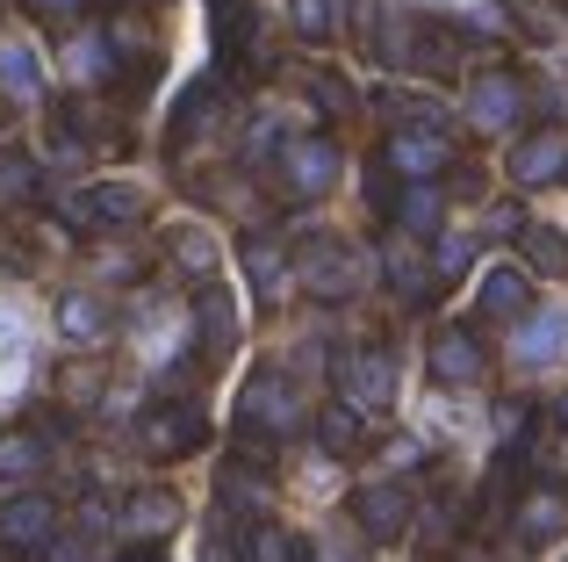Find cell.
<instances>
[{
	"label": "cell",
	"mask_w": 568,
	"mask_h": 562,
	"mask_svg": "<svg viewBox=\"0 0 568 562\" xmlns=\"http://www.w3.org/2000/svg\"><path fill=\"white\" fill-rule=\"evenodd\" d=\"M295 425H303V397H295V382L281 375V368H260V375L245 382V397H237V433H245V448L288 440Z\"/></svg>",
	"instance_id": "6da1fadb"
},
{
	"label": "cell",
	"mask_w": 568,
	"mask_h": 562,
	"mask_svg": "<svg viewBox=\"0 0 568 562\" xmlns=\"http://www.w3.org/2000/svg\"><path fill=\"white\" fill-rule=\"evenodd\" d=\"M295 274H303V289L317 295V303H346V295L361 289V253H353L346 239H332V231H317V239L303 245V260H295Z\"/></svg>",
	"instance_id": "7a4b0ae2"
},
{
	"label": "cell",
	"mask_w": 568,
	"mask_h": 562,
	"mask_svg": "<svg viewBox=\"0 0 568 562\" xmlns=\"http://www.w3.org/2000/svg\"><path fill=\"white\" fill-rule=\"evenodd\" d=\"M338 144L332 138H288L281 144V188H288L295 202H317V195H332V181H338Z\"/></svg>",
	"instance_id": "3957f363"
},
{
	"label": "cell",
	"mask_w": 568,
	"mask_h": 562,
	"mask_svg": "<svg viewBox=\"0 0 568 562\" xmlns=\"http://www.w3.org/2000/svg\"><path fill=\"white\" fill-rule=\"evenodd\" d=\"M209 440V419L194 404H152L138 419V448L152 454V462H181V454H194Z\"/></svg>",
	"instance_id": "277c9868"
},
{
	"label": "cell",
	"mask_w": 568,
	"mask_h": 562,
	"mask_svg": "<svg viewBox=\"0 0 568 562\" xmlns=\"http://www.w3.org/2000/svg\"><path fill=\"white\" fill-rule=\"evenodd\" d=\"M388 397H396V361L382 347H353L338 361V404H353L367 419V411H388Z\"/></svg>",
	"instance_id": "5b68a950"
},
{
	"label": "cell",
	"mask_w": 568,
	"mask_h": 562,
	"mask_svg": "<svg viewBox=\"0 0 568 562\" xmlns=\"http://www.w3.org/2000/svg\"><path fill=\"white\" fill-rule=\"evenodd\" d=\"M353 520H361V534L367 541H403L410 534V520H417V498H410V483H367L361 498H353Z\"/></svg>",
	"instance_id": "8992f818"
},
{
	"label": "cell",
	"mask_w": 568,
	"mask_h": 562,
	"mask_svg": "<svg viewBox=\"0 0 568 562\" xmlns=\"http://www.w3.org/2000/svg\"><path fill=\"white\" fill-rule=\"evenodd\" d=\"M72 224H87V231L144 224V188L138 181H94L87 195H72Z\"/></svg>",
	"instance_id": "52a82bcc"
},
{
	"label": "cell",
	"mask_w": 568,
	"mask_h": 562,
	"mask_svg": "<svg viewBox=\"0 0 568 562\" xmlns=\"http://www.w3.org/2000/svg\"><path fill=\"white\" fill-rule=\"evenodd\" d=\"M382 167L403 173V181H439L454 167V144H446V130H396L382 144Z\"/></svg>",
	"instance_id": "ba28073f"
},
{
	"label": "cell",
	"mask_w": 568,
	"mask_h": 562,
	"mask_svg": "<svg viewBox=\"0 0 568 562\" xmlns=\"http://www.w3.org/2000/svg\"><path fill=\"white\" fill-rule=\"evenodd\" d=\"M425 361H432V382H446V390H468V382H483L489 353H483V339H475L468 324H439Z\"/></svg>",
	"instance_id": "9c48e42d"
},
{
	"label": "cell",
	"mask_w": 568,
	"mask_h": 562,
	"mask_svg": "<svg viewBox=\"0 0 568 562\" xmlns=\"http://www.w3.org/2000/svg\"><path fill=\"white\" fill-rule=\"evenodd\" d=\"M511 181L526 188H561L568 181V130H532V138L511 144Z\"/></svg>",
	"instance_id": "30bf717a"
},
{
	"label": "cell",
	"mask_w": 568,
	"mask_h": 562,
	"mask_svg": "<svg viewBox=\"0 0 568 562\" xmlns=\"http://www.w3.org/2000/svg\"><path fill=\"white\" fill-rule=\"evenodd\" d=\"M51 534H58V498H43V491H22V498H8V505H0V549H14V555H37Z\"/></svg>",
	"instance_id": "8fae6325"
},
{
	"label": "cell",
	"mask_w": 568,
	"mask_h": 562,
	"mask_svg": "<svg viewBox=\"0 0 568 562\" xmlns=\"http://www.w3.org/2000/svg\"><path fill=\"white\" fill-rule=\"evenodd\" d=\"M511 534L526 541V549H547V541H561V534H568V491H561V483H532V491L518 498Z\"/></svg>",
	"instance_id": "7c38bea8"
},
{
	"label": "cell",
	"mask_w": 568,
	"mask_h": 562,
	"mask_svg": "<svg viewBox=\"0 0 568 562\" xmlns=\"http://www.w3.org/2000/svg\"><path fill=\"white\" fill-rule=\"evenodd\" d=\"M518 109H526V87H518L511 72H483V80L468 87V123L475 130H511Z\"/></svg>",
	"instance_id": "4fadbf2b"
},
{
	"label": "cell",
	"mask_w": 568,
	"mask_h": 562,
	"mask_svg": "<svg viewBox=\"0 0 568 562\" xmlns=\"http://www.w3.org/2000/svg\"><path fill=\"white\" fill-rule=\"evenodd\" d=\"M388 217L403 224V239H432V231H439V217H446V188L439 181H410L396 202H388Z\"/></svg>",
	"instance_id": "5bb4252c"
},
{
	"label": "cell",
	"mask_w": 568,
	"mask_h": 562,
	"mask_svg": "<svg viewBox=\"0 0 568 562\" xmlns=\"http://www.w3.org/2000/svg\"><path fill=\"white\" fill-rule=\"evenodd\" d=\"M194 310H202V353H209V361H223V353L237 347V303H231V289L209 281V289L194 295Z\"/></svg>",
	"instance_id": "9a60e30c"
},
{
	"label": "cell",
	"mask_w": 568,
	"mask_h": 562,
	"mask_svg": "<svg viewBox=\"0 0 568 562\" xmlns=\"http://www.w3.org/2000/svg\"><path fill=\"white\" fill-rule=\"evenodd\" d=\"M123 526L138 541H159V534H173L181 526V498L173 491H130V505H123Z\"/></svg>",
	"instance_id": "2e32d148"
},
{
	"label": "cell",
	"mask_w": 568,
	"mask_h": 562,
	"mask_svg": "<svg viewBox=\"0 0 568 562\" xmlns=\"http://www.w3.org/2000/svg\"><path fill=\"white\" fill-rule=\"evenodd\" d=\"M475 303H483V318H526V303H532V274H526V268H489Z\"/></svg>",
	"instance_id": "e0dca14e"
},
{
	"label": "cell",
	"mask_w": 568,
	"mask_h": 562,
	"mask_svg": "<svg viewBox=\"0 0 568 562\" xmlns=\"http://www.w3.org/2000/svg\"><path fill=\"white\" fill-rule=\"evenodd\" d=\"M568 347V310H540V318H518V361H561Z\"/></svg>",
	"instance_id": "ac0fdd59"
},
{
	"label": "cell",
	"mask_w": 568,
	"mask_h": 562,
	"mask_svg": "<svg viewBox=\"0 0 568 562\" xmlns=\"http://www.w3.org/2000/svg\"><path fill=\"white\" fill-rule=\"evenodd\" d=\"M382 274H388V289H396L403 303H432V289H439V281H432V268L417 260V245H410V239H396V245H388Z\"/></svg>",
	"instance_id": "d6986e66"
},
{
	"label": "cell",
	"mask_w": 568,
	"mask_h": 562,
	"mask_svg": "<svg viewBox=\"0 0 568 562\" xmlns=\"http://www.w3.org/2000/svg\"><path fill=\"white\" fill-rule=\"evenodd\" d=\"M518 253H526L532 274L561 281L568 274V231H555V224H518Z\"/></svg>",
	"instance_id": "ffe728a7"
},
{
	"label": "cell",
	"mask_w": 568,
	"mask_h": 562,
	"mask_svg": "<svg viewBox=\"0 0 568 562\" xmlns=\"http://www.w3.org/2000/svg\"><path fill=\"white\" fill-rule=\"evenodd\" d=\"M58 332L80 339V347H94V339L109 332V303H101V295H87V289L58 295Z\"/></svg>",
	"instance_id": "44dd1931"
},
{
	"label": "cell",
	"mask_w": 568,
	"mask_h": 562,
	"mask_svg": "<svg viewBox=\"0 0 568 562\" xmlns=\"http://www.w3.org/2000/svg\"><path fill=\"white\" fill-rule=\"evenodd\" d=\"M317 448L324 454H361L367 448V419L353 404H324L317 411Z\"/></svg>",
	"instance_id": "7402d4cb"
},
{
	"label": "cell",
	"mask_w": 568,
	"mask_h": 562,
	"mask_svg": "<svg viewBox=\"0 0 568 562\" xmlns=\"http://www.w3.org/2000/svg\"><path fill=\"white\" fill-rule=\"evenodd\" d=\"M43 454L51 448H43V433H29V425L22 433H0V483H29L43 469Z\"/></svg>",
	"instance_id": "603a6c76"
},
{
	"label": "cell",
	"mask_w": 568,
	"mask_h": 562,
	"mask_svg": "<svg viewBox=\"0 0 568 562\" xmlns=\"http://www.w3.org/2000/svg\"><path fill=\"white\" fill-rule=\"evenodd\" d=\"M245 274H252V289L274 303V295L288 289V253H281L274 239H245Z\"/></svg>",
	"instance_id": "cb8c5ba5"
},
{
	"label": "cell",
	"mask_w": 568,
	"mask_h": 562,
	"mask_svg": "<svg viewBox=\"0 0 568 562\" xmlns=\"http://www.w3.org/2000/svg\"><path fill=\"white\" fill-rule=\"evenodd\" d=\"M0 87H8V94H37L43 87V72H37V51H29L22 37H0Z\"/></svg>",
	"instance_id": "d4e9b609"
},
{
	"label": "cell",
	"mask_w": 568,
	"mask_h": 562,
	"mask_svg": "<svg viewBox=\"0 0 568 562\" xmlns=\"http://www.w3.org/2000/svg\"><path fill=\"white\" fill-rule=\"evenodd\" d=\"M245 562H303V534H288L274 520L245 526Z\"/></svg>",
	"instance_id": "484cf974"
},
{
	"label": "cell",
	"mask_w": 568,
	"mask_h": 562,
	"mask_svg": "<svg viewBox=\"0 0 568 562\" xmlns=\"http://www.w3.org/2000/svg\"><path fill=\"white\" fill-rule=\"evenodd\" d=\"M173 260H181L187 274H209V268H216V239H209L202 224H181V231H173Z\"/></svg>",
	"instance_id": "4316f807"
},
{
	"label": "cell",
	"mask_w": 568,
	"mask_h": 562,
	"mask_svg": "<svg viewBox=\"0 0 568 562\" xmlns=\"http://www.w3.org/2000/svg\"><path fill=\"white\" fill-rule=\"evenodd\" d=\"M295 37L303 43H332V29H338V14H332V0H295Z\"/></svg>",
	"instance_id": "83f0119b"
},
{
	"label": "cell",
	"mask_w": 568,
	"mask_h": 562,
	"mask_svg": "<svg viewBox=\"0 0 568 562\" xmlns=\"http://www.w3.org/2000/svg\"><path fill=\"white\" fill-rule=\"evenodd\" d=\"M310 94H317V109H324V116H353V109H361V94H353L338 72H310Z\"/></svg>",
	"instance_id": "f1b7e54d"
},
{
	"label": "cell",
	"mask_w": 568,
	"mask_h": 562,
	"mask_svg": "<svg viewBox=\"0 0 568 562\" xmlns=\"http://www.w3.org/2000/svg\"><path fill=\"white\" fill-rule=\"evenodd\" d=\"M37 195V167L22 152H0V202H29Z\"/></svg>",
	"instance_id": "f546056e"
},
{
	"label": "cell",
	"mask_w": 568,
	"mask_h": 562,
	"mask_svg": "<svg viewBox=\"0 0 568 562\" xmlns=\"http://www.w3.org/2000/svg\"><path fill=\"white\" fill-rule=\"evenodd\" d=\"M468 253H475L468 239H439V253H432V281H454V274H468Z\"/></svg>",
	"instance_id": "4dcf8cb0"
},
{
	"label": "cell",
	"mask_w": 568,
	"mask_h": 562,
	"mask_svg": "<svg viewBox=\"0 0 568 562\" xmlns=\"http://www.w3.org/2000/svg\"><path fill=\"white\" fill-rule=\"evenodd\" d=\"M29 8H37L43 22H72V14H87V0H29Z\"/></svg>",
	"instance_id": "1f68e13d"
},
{
	"label": "cell",
	"mask_w": 568,
	"mask_h": 562,
	"mask_svg": "<svg viewBox=\"0 0 568 562\" xmlns=\"http://www.w3.org/2000/svg\"><path fill=\"white\" fill-rule=\"evenodd\" d=\"M202 562H245V555H237V541L223 534V526H209V555Z\"/></svg>",
	"instance_id": "d6a6232c"
},
{
	"label": "cell",
	"mask_w": 568,
	"mask_h": 562,
	"mask_svg": "<svg viewBox=\"0 0 568 562\" xmlns=\"http://www.w3.org/2000/svg\"><path fill=\"white\" fill-rule=\"evenodd\" d=\"M94 390H101V375H94V368H72V375H65V397H80V404H87Z\"/></svg>",
	"instance_id": "836d02e7"
},
{
	"label": "cell",
	"mask_w": 568,
	"mask_h": 562,
	"mask_svg": "<svg viewBox=\"0 0 568 562\" xmlns=\"http://www.w3.org/2000/svg\"><path fill=\"white\" fill-rule=\"evenodd\" d=\"M123 562H166V555H159V549H138V555H123Z\"/></svg>",
	"instance_id": "e575fe53"
},
{
	"label": "cell",
	"mask_w": 568,
	"mask_h": 562,
	"mask_svg": "<svg viewBox=\"0 0 568 562\" xmlns=\"http://www.w3.org/2000/svg\"><path fill=\"white\" fill-rule=\"evenodd\" d=\"M561 425H568V397H561Z\"/></svg>",
	"instance_id": "d590c367"
}]
</instances>
